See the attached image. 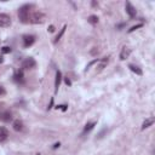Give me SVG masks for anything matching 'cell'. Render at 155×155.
Segmentation results:
<instances>
[{"label": "cell", "instance_id": "603a6c76", "mask_svg": "<svg viewBox=\"0 0 155 155\" xmlns=\"http://www.w3.org/2000/svg\"><path fill=\"white\" fill-rule=\"evenodd\" d=\"M52 104H53V98H51V102H50V105H49V109L52 108Z\"/></svg>", "mask_w": 155, "mask_h": 155}, {"label": "cell", "instance_id": "7402d4cb", "mask_svg": "<svg viewBox=\"0 0 155 155\" xmlns=\"http://www.w3.org/2000/svg\"><path fill=\"white\" fill-rule=\"evenodd\" d=\"M65 84H67V85H70L72 82H70V80L68 79V78H65Z\"/></svg>", "mask_w": 155, "mask_h": 155}, {"label": "cell", "instance_id": "ac0fdd59", "mask_svg": "<svg viewBox=\"0 0 155 155\" xmlns=\"http://www.w3.org/2000/svg\"><path fill=\"white\" fill-rule=\"evenodd\" d=\"M107 63H108V58L105 57V58H103V59L101 61V64H99V67H98V68H99V70H102V69L104 68V65H105Z\"/></svg>", "mask_w": 155, "mask_h": 155}, {"label": "cell", "instance_id": "9c48e42d", "mask_svg": "<svg viewBox=\"0 0 155 155\" xmlns=\"http://www.w3.org/2000/svg\"><path fill=\"white\" fill-rule=\"evenodd\" d=\"M61 80H62V73L59 70L56 72V80H55V91L57 92L58 88H59V85H61Z\"/></svg>", "mask_w": 155, "mask_h": 155}, {"label": "cell", "instance_id": "7a4b0ae2", "mask_svg": "<svg viewBox=\"0 0 155 155\" xmlns=\"http://www.w3.org/2000/svg\"><path fill=\"white\" fill-rule=\"evenodd\" d=\"M29 21L34 24H41L45 22V15H44L42 12H34Z\"/></svg>", "mask_w": 155, "mask_h": 155}, {"label": "cell", "instance_id": "3957f363", "mask_svg": "<svg viewBox=\"0 0 155 155\" xmlns=\"http://www.w3.org/2000/svg\"><path fill=\"white\" fill-rule=\"evenodd\" d=\"M11 26V17L6 13H0V27L7 28Z\"/></svg>", "mask_w": 155, "mask_h": 155}, {"label": "cell", "instance_id": "44dd1931", "mask_svg": "<svg viewBox=\"0 0 155 155\" xmlns=\"http://www.w3.org/2000/svg\"><path fill=\"white\" fill-rule=\"evenodd\" d=\"M3 95H5V88L3 86H0V96H3Z\"/></svg>", "mask_w": 155, "mask_h": 155}, {"label": "cell", "instance_id": "d4e9b609", "mask_svg": "<svg viewBox=\"0 0 155 155\" xmlns=\"http://www.w3.org/2000/svg\"><path fill=\"white\" fill-rule=\"evenodd\" d=\"M59 145H61V144H59V143H56V144H55V145H53V149H56V148H58V147H59Z\"/></svg>", "mask_w": 155, "mask_h": 155}, {"label": "cell", "instance_id": "5b68a950", "mask_svg": "<svg viewBox=\"0 0 155 155\" xmlns=\"http://www.w3.org/2000/svg\"><path fill=\"white\" fill-rule=\"evenodd\" d=\"M125 9H126V12L128 13V16L131 17V18H133V17H136V15H137V10H136V7L132 5L131 3H126V5H125Z\"/></svg>", "mask_w": 155, "mask_h": 155}, {"label": "cell", "instance_id": "7c38bea8", "mask_svg": "<svg viewBox=\"0 0 155 155\" xmlns=\"http://www.w3.org/2000/svg\"><path fill=\"white\" fill-rule=\"evenodd\" d=\"M128 68H130V70H131V72L136 73L137 75H142V74H143V72H142V70H141L138 67H136V65H133V64H130V65H128Z\"/></svg>", "mask_w": 155, "mask_h": 155}, {"label": "cell", "instance_id": "8fae6325", "mask_svg": "<svg viewBox=\"0 0 155 155\" xmlns=\"http://www.w3.org/2000/svg\"><path fill=\"white\" fill-rule=\"evenodd\" d=\"M153 124H154V118H148V119H145V121H144L143 125H142V130L148 128V127L151 126Z\"/></svg>", "mask_w": 155, "mask_h": 155}, {"label": "cell", "instance_id": "277c9868", "mask_svg": "<svg viewBox=\"0 0 155 155\" xmlns=\"http://www.w3.org/2000/svg\"><path fill=\"white\" fill-rule=\"evenodd\" d=\"M36 65V62L34 61V58L32 57H28L23 61V63H22V68L23 69H30V68H34Z\"/></svg>", "mask_w": 155, "mask_h": 155}, {"label": "cell", "instance_id": "ba28073f", "mask_svg": "<svg viewBox=\"0 0 155 155\" xmlns=\"http://www.w3.org/2000/svg\"><path fill=\"white\" fill-rule=\"evenodd\" d=\"M130 55H131V49L125 46V47L121 50V52H120V59H121V61H125L126 58H128Z\"/></svg>", "mask_w": 155, "mask_h": 155}, {"label": "cell", "instance_id": "8992f818", "mask_svg": "<svg viewBox=\"0 0 155 155\" xmlns=\"http://www.w3.org/2000/svg\"><path fill=\"white\" fill-rule=\"evenodd\" d=\"M34 41H35V38L33 35H24L23 36V46L29 47L34 44Z\"/></svg>", "mask_w": 155, "mask_h": 155}, {"label": "cell", "instance_id": "9a60e30c", "mask_svg": "<svg viewBox=\"0 0 155 155\" xmlns=\"http://www.w3.org/2000/svg\"><path fill=\"white\" fill-rule=\"evenodd\" d=\"M95 125H96V122H88V124H86V126L84 128V133H86V132H88V131H91L95 127Z\"/></svg>", "mask_w": 155, "mask_h": 155}, {"label": "cell", "instance_id": "d6986e66", "mask_svg": "<svg viewBox=\"0 0 155 155\" xmlns=\"http://www.w3.org/2000/svg\"><path fill=\"white\" fill-rule=\"evenodd\" d=\"M1 51H3V53H10V52H11V47H9V46H4V47L1 49Z\"/></svg>", "mask_w": 155, "mask_h": 155}, {"label": "cell", "instance_id": "484cf974", "mask_svg": "<svg viewBox=\"0 0 155 155\" xmlns=\"http://www.w3.org/2000/svg\"><path fill=\"white\" fill-rule=\"evenodd\" d=\"M4 62V58H3V56H0V63H3Z\"/></svg>", "mask_w": 155, "mask_h": 155}, {"label": "cell", "instance_id": "ffe728a7", "mask_svg": "<svg viewBox=\"0 0 155 155\" xmlns=\"http://www.w3.org/2000/svg\"><path fill=\"white\" fill-rule=\"evenodd\" d=\"M141 27H143V24H142V23H141V24H137V26H135V27H132L128 32H130V33H131V32H135L136 29H138V28H141Z\"/></svg>", "mask_w": 155, "mask_h": 155}, {"label": "cell", "instance_id": "2e32d148", "mask_svg": "<svg viewBox=\"0 0 155 155\" xmlns=\"http://www.w3.org/2000/svg\"><path fill=\"white\" fill-rule=\"evenodd\" d=\"M87 21L90 22L91 24H97V22H98V17H97V16H90Z\"/></svg>", "mask_w": 155, "mask_h": 155}, {"label": "cell", "instance_id": "30bf717a", "mask_svg": "<svg viewBox=\"0 0 155 155\" xmlns=\"http://www.w3.org/2000/svg\"><path fill=\"white\" fill-rule=\"evenodd\" d=\"M13 130L15 131H17V132H19V131H22L23 130V122H22L21 120H16V121H13Z\"/></svg>", "mask_w": 155, "mask_h": 155}, {"label": "cell", "instance_id": "5bb4252c", "mask_svg": "<svg viewBox=\"0 0 155 155\" xmlns=\"http://www.w3.org/2000/svg\"><path fill=\"white\" fill-rule=\"evenodd\" d=\"M1 120H3V121H5V122L11 121V120H12V115H11V113H9V112L4 113V114H3V116H1Z\"/></svg>", "mask_w": 155, "mask_h": 155}, {"label": "cell", "instance_id": "52a82bcc", "mask_svg": "<svg viewBox=\"0 0 155 155\" xmlns=\"http://www.w3.org/2000/svg\"><path fill=\"white\" fill-rule=\"evenodd\" d=\"M7 138H9V131H7V128L0 126V143L5 142Z\"/></svg>", "mask_w": 155, "mask_h": 155}, {"label": "cell", "instance_id": "e0dca14e", "mask_svg": "<svg viewBox=\"0 0 155 155\" xmlns=\"http://www.w3.org/2000/svg\"><path fill=\"white\" fill-rule=\"evenodd\" d=\"M65 28H67V27L64 26V27H63V28L61 29L59 34H57V36H56V39H55V42H58V41H59V39L62 38V35H63V34H64V32H65Z\"/></svg>", "mask_w": 155, "mask_h": 155}, {"label": "cell", "instance_id": "6da1fadb", "mask_svg": "<svg viewBox=\"0 0 155 155\" xmlns=\"http://www.w3.org/2000/svg\"><path fill=\"white\" fill-rule=\"evenodd\" d=\"M32 7V5H23L22 7H19L18 10V17L22 23H28L29 22V9Z\"/></svg>", "mask_w": 155, "mask_h": 155}, {"label": "cell", "instance_id": "4fadbf2b", "mask_svg": "<svg viewBox=\"0 0 155 155\" xmlns=\"http://www.w3.org/2000/svg\"><path fill=\"white\" fill-rule=\"evenodd\" d=\"M15 81L17 82H23V70H19L15 74Z\"/></svg>", "mask_w": 155, "mask_h": 155}, {"label": "cell", "instance_id": "cb8c5ba5", "mask_svg": "<svg viewBox=\"0 0 155 155\" xmlns=\"http://www.w3.org/2000/svg\"><path fill=\"white\" fill-rule=\"evenodd\" d=\"M53 30H55V27H53V26H50V32H51V33H52V32H53Z\"/></svg>", "mask_w": 155, "mask_h": 155}]
</instances>
